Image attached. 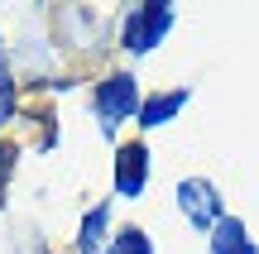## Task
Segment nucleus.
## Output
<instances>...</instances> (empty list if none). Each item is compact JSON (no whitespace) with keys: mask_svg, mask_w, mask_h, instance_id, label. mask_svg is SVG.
Returning <instances> with one entry per match:
<instances>
[{"mask_svg":"<svg viewBox=\"0 0 259 254\" xmlns=\"http://www.w3.org/2000/svg\"><path fill=\"white\" fill-rule=\"evenodd\" d=\"M92 106H96V120H101L106 134H115L130 115H139V86L130 72H111L92 86Z\"/></svg>","mask_w":259,"mask_h":254,"instance_id":"1","label":"nucleus"},{"mask_svg":"<svg viewBox=\"0 0 259 254\" xmlns=\"http://www.w3.org/2000/svg\"><path fill=\"white\" fill-rule=\"evenodd\" d=\"M168 29H173V5H163V0H149V5H135L125 15L120 24V43L130 53H154L158 38H168Z\"/></svg>","mask_w":259,"mask_h":254,"instance_id":"2","label":"nucleus"},{"mask_svg":"<svg viewBox=\"0 0 259 254\" xmlns=\"http://www.w3.org/2000/svg\"><path fill=\"white\" fill-rule=\"evenodd\" d=\"M178 207H183V216L192 221L197 230H216V221H226L221 192H216V182H206V178L178 182Z\"/></svg>","mask_w":259,"mask_h":254,"instance_id":"3","label":"nucleus"},{"mask_svg":"<svg viewBox=\"0 0 259 254\" xmlns=\"http://www.w3.org/2000/svg\"><path fill=\"white\" fill-rule=\"evenodd\" d=\"M144 187H149V149L139 139H130L115 149V192L125 201H135V197H144Z\"/></svg>","mask_w":259,"mask_h":254,"instance_id":"4","label":"nucleus"},{"mask_svg":"<svg viewBox=\"0 0 259 254\" xmlns=\"http://www.w3.org/2000/svg\"><path fill=\"white\" fill-rule=\"evenodd\" d=\"M183 106H187V91H183V86H178V91H158V96H149V101L139 106L135 120L144 125V130H158V125H168Z\"/></svg>","mask_w":259,"mask_h":254,"instance_id":"5","label":"nucleus"},{"mask_svg":"<svg viewBox=\"0 0 259 254\" xmlns=\"http://www.w3.org/2000/svg\"><path fill=\"white\" fill-rule=\"evenodd\" d=\"M211 254H259V249H254L250 230H245V221L226 216V221H216V230H211Z\"/></svg>","mask_w":259,"mask_h":254,"instance_id":"6","label":"nucleus"},{"mask_svg":"<svg viewBox=\"0 0 259 254\" xmlns=\"http://www.w3.org/2000/svg\"><path fill=\"white\" fill-rule=\"evenodd\" d=\"M106 226H111V207H92V211L82 216L77 249H82V254H101V245H106Z\"/></svg>","mask_w":259,"mask_h":254,"instance_id":"7","label":"nucleus"},{"mask_svg":"<svg viewBox=\"0 0 259 254\" xmlns=\"http://www.w3.org/2000/svg\"><path fill=\"white\" fill-rule=\"evenodd\" d=\"M106 254H154V240H149L139 226H130V230H120V235L106 245Z\"/></svg>","mask_w":259,"mask_h":254,"instance_id":"8","label":"nucleus"},{"mask_svg":"<svg viewBox=\"0 0 259 254\" xmlns=\"http://www.w3.org/2000/svg\"><path fill=\"white\" fill-rule=\"evenodd\" d=\"M10 115H15V77L0 67V125H5Z\"/></svg>","mask_w":259,"mask_h":254,"instance_id":"9","label":"nucleus"},{"mask_svg":"<svg viewBox=\"0 0 259 254\" xmlns=\"http://www.w3.org/2000/svg\"><path fill=\"white\" fill-rule=\"evenodd\" d=\"M10 163H15V149H10V144H0V187H5V173H10Z\"/></svg>","mask_w":259,"mask_h":254,"instance_id":"10","label":"nucleus"},{"mask_svg":"<svg viewBox=\"0 0 259 254\" xmlns=\"http://www.w3.org/2000/svg\"><path fill=\"white\" fill-rule=\"evenodd\" d=\"M34 254H44V249H34Z\"/></svg>","mask_w":259,"mask_h":254,"instance_id":"11","label":"nucleus"}]
</instances>
